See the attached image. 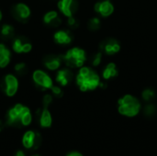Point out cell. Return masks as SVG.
<instances>
[{"label": "cell", "mask_w": 157, "mask_h": 156, "mask_svg": "<svg viewBox=\"0 0 157 156\" xmlns=\"http://www.w3.org/2000/svg\"><path fill=\"white\" fill-rule=\"evenodd\" d=\"M75 84L81 92H90L100 86L101 79L98 73L91 66L84 65L75 74Z\"/></svg>", "instance_id": "1"}, {"label": "cell", "mask_w": 157, "mask_h": 156, "mask_svg": "<svg viewBox=\"0 0 157 156\" xmlns=\"http://www.w3.org/2000/svg\"><path fill=\"white\" fill-rule=\"evenodd\" d=\"M32 120L33 116L30 108L22 103L14 104L6 114V124L17 129L29 126Z\"/></svg>", "instance_id": "2"}, {"label": "cell", "mask_w": 157, "mask_h": 156, "mask_svg": "<svg viewBox=\"0 0 157 156\" xmlns=\"http://www.w3.org/2000/svg\"><path fill=\"white\" fill-rule=\"evenodd\" d=\"M63 65L73 70H77L86 65L88 56L85 49L79 46H70L62 53Z\"/></svg>", "instance_id": "3"}, {"label": "cell", "mask_w": 157, "mask_h": 156, "mask_svg": "<svg viewBox=\"0 0 157 156\" xmlns=\"http://www.w3.org/2000/svg\"><path fill=\"white\" fill-rule=\"evenodd\" d=\"M29 76L34 88L41 93L50 91V89L55 84L53 75H52L51 73L42 67H36L31 69Z\"/></svg>", "instance_id": "4"}, {"label": "cell", "mask_w": 157, "mask_h": 156, "mask_svg": "<svg viewBox=\"0 0 157 156\" xmlns=\"http://www.w3.org/2000/svg\"><path fill=\"white\" fill-rule=\"evenodd\" d=\"M9 15L13 22L26 25L29 23L32 18L33 9L27 1L19 0L11 4L9 7Z\"/></svg>", "instance_id": "5"}, {"label": "cell", "mask_w": 157, "mask_h": 156, "mask_svg": "<svg viewBox=\"0 0 157 156\" xmlns=\"http://www.w3.org/2000/svg\"><path fill=\"white\" fill-rule=\"evenodd\" d=\"M20 86V78L12 71L6 72L0 77V91L8 98H12L17 95Z\"/></svg>", "instance_id": "6"}, {"label": "cell", "mask_w": 157, "mask_h": 156, "mask_svg": "<svg viewBox=\"0 0 157 156\" xmlns=\"http://www.w3.org/2000/svg\"><path fill=\"white\" fill-rule=\"evenodd\" d=\"M8 44L15 56H28L34 50L33 41L24 34L17 33Z\"/></svg>", "instance_id": "7"}, {"label": "cell", "mask_w": 157, "mask_h": 156, "mask_svg": "<svg viewBox=\"0 0 157 156\" xmlns=\"http://www.w3.org/2000/svg\"><path fill=\"white\" fill-rule=\"evenodd\" d=\"M118 109L121 115L126 117H134L141 110V103L135 97L125 95L118 102Z\"/></svg>", "instance_id": "8"}, {"label": "cell", "mask_w": 157, "mask_h": 156, "mask_svg": "<svg viewBox=\"0 0 157 156\" xmlns=\"http://www.w3.org/2000/svg\"><path fill=\"white\" fill-rule=\"evenodd\" d=\"M63 17L55 7L46 8L40 16V23L49 29H56L63 26Z\"/></svg>", "instance_id": "9"}, {"label": "cell", "mask_w": 157, "mask_h": 156, "mask_svg": "<svg viewBox=\"0 0 157 156\" xmlns=\"http://www.w3.org/2000/svg\"><path fill=\"white\" fill-rule=\"evenodd\" d=\"M52 43L58 47L68 48L72 46L75 41V34L72 30L66 27H60L56 29H53L52 33Z\"/></svg>", "instance_id": "10"}, {"label": "cell", "mask_w": 157, "mask_h": 156, "mask_svg": "<svg viewBox=\"0 0 157 156\" xmlns=\"http://www.w3.org/2000/svg\"><path fill=\"white\" fill-rule=\"evenodd\" d=\"M41 67L51 74H54L61 67L63 66L62 53L57 52H46L42 55L40 60Z\"/></svg>", "instance_id": "11"}, {"label": "cell", "mask_w": 157, "mask_h": 156, "mask_svg": "<svg viewBox=\"0 0 157 156\" xmlns=\"http://www.w3.org/2000/svg\"><path fill=\"white\" fill-rule=\"evenodd\" d=\"M75 74V73L74 72L73 69L63 65V67H61L58 71H56L53 74L54 83L57 84L58 86H62L63 88L68 87L69 86H71L74 83Z\"/></svg>", "instance_id": "12"}, {"label": "cell", "mask_w": 157, "mask_h": 156, "mask_svg": "<svg viewBox=\"0 0 157 156\" xmlns=\"http://www.w3.org/2000/svg\"><path fill=\"white\" fill-rule=\"evenodd\" d=\"M54 5L55 8L60 12L63 18L76 15L79 10L78 0H58Z\"/></svg>", "instance_id": "13"}, {"label": "cell", "mask_w": 157, "mask_h": 156, "mask_svg": "<svg viewBox=\"0 0 157 156\" xmlns=\"http://www.w3.org/2000/svg\"><path fill=\"white\" fill-rule=\"evenodd\" d=\"M42 143V137L37 131H28L22 138V144L26 149L35 151L40 148Z\"/></svg>", "instance_id": "14"}, {"label": "cell", "mask_w": 157, "mask_h": 156, "mask_svg": "<svg viewBox=\"0 0 157 156\" xmlns=\"http://www.w3.org/2000/svg\"><path fill=\"white\" fill-rule=\"evenodd\" d=\"M14 53L8 43L0 40V71H6L14 62Z\"/></svg>", "instance_id": "15"}, {"label": "cell", "mask_w": 157, "mask_h": 156, "mask_svg": "<svg viewBox=\"0 0 157 156\" xmlns=\"http://www.w3.org/2000/svg\"><path fill=\"white\" fill-rule=\"evenodd\" d=\"M17 34V29L13 22L4 20L0 24V40L9 43L12 39Z\"/></svg>", "instance_id": "16"}, {"label": "cell", "mask_w": 157, "mask_h": 156, "mask_svg": "<svg viewBox=\"0 0 157 156\" xmlns=\"http://www.w3.org/2000/svg\"><path fill=\"white\" fill-rule=\"evenodd\" d=\"M99 51H101L103 54L114 55L121 51V44L114 38H107L100 42Z\"/></svg>", "instance_id": "17"}, {"label": "cell", "mask_w": 157, "mask_h": 156, "mask_svg": "<svg viewBox=\"0 0 157 156\" xmlns=\"http://www.w3.org/2000/svg\"><path fill=\"white\" fill-rule=\"evenodd\" d=\"M94 11L101 17H108L114 12V6L110 0H99L95 3Z\"/></svg>", "instance_id": "18"}, {"label": "cell", "mask_w": 157, "mask_h": 156, "mask_svg": "<svg viewBox=\"0 0 157 156\" xmlns=\"http://www.w3.org/2000/svg\"><path fill=\"white\" fill-rule=\"evenodd\" d=\"M11 67V71L20 79L29 75V73L31 71L29 64L24 60H17L16 62H13Z\"/></svg>", "instance_id": "19"}, {"label": "cell", "mask_w": 157, "mask_h": 156, "mask_svg": "<svg viewBox=\"0 0 157 156\" xmlns=\"http://www.w3.org/2000/svg\"><path fill=\"white\" fill-rule=\"evenodd\" d=\"M36 115L39 120L40 126L41 128H50L52 124V116L48 108L40 107L37 111Z\"/></svg>", "instance_id": "20"}, {"label": "cell", "mask_w": 157, "mask_h": 156, "mask_svg": "<svg viewBox=\"0 0 157 156\" xmlns=\"http://www.w3.org/2000/svg\"><path fill=\"white\" fill-rule=\"evenodd\" d=\"M119 74V71L117 68V65L114 63H109L101 72V76L104 80H110L112 78L117 77Z\"/></svg>", "instance_id": "21"}, {"label": "cell", "mask_w": 157, "mask_h": 156, "mask_svg": "<svg viewBox=\"0 0 157 156\" xmlns=\"http://www.w3.org/2000/svg\"><path fill=\"white\" fill-rule=\"evenodd\" d=\"M63 22H64V25H65L64 27H66L67 29H69L73 32L77 30L80 28V26H81V21L76 17V15L69 17H65Z\"/></svg>", "instance_id": "22"}, {"label": "cell", "mask_w": 157, "mask_h": 156, "mask_svg": "<svg viewBox=\"0 0 157 156\" xmlns=\"http://www.w3.org/2000/svg\"><path fill=\"white\" fill-rule=\"evenodd\" d=\"M86 27H87L88 30H90L92 32H96V31L99 30L101 28V19L99 18V17H97V16L92 17L87 20Z\"/></svg>", "instance_id": "23"}, {"label": "cell", "mask_w": 157, "mask_h": 156, "mask_svg": "<svg viewBox=\"0 0 157 156\" xmlns=\"http://www.w3.org/2000/svg\"><path fill=\"white\" fill-rule=\"evenodd\" d=\"M102 59H103V52L101 51H96L94 52L89 58H88V61L90 63V65L91 67L93 68H96L98 66H99L102 63Z\"/></svg>", "instance_id": "24"}, {"label": "cell", "mask_w": 157, "mask_h": 156, "mask_svg": "<svg viewBox=\"0 0 157 156\" xmlns=\"http://www.w3.org/2000/svg\"><path fill=\"white\" fill-rule=\"evenodd\" d=\"M157 107L152 102H149L147 105H145L144 108V114L146 118H153L156 115Z\"/></svg>", "instance_id": "25"}, {"label": "cell", "mask_w": 157, "mask_h": 156, "mask_svg": "<svg viewBox=\"0 0 157 156\" xmlns=\"http://www.w3.org/2000/svg\"><path fill=\"white\" fill-rule=\"evenodd\" d=\"M54 97L51 94L50 91L48 92H44L42 97H41V107L43 108H50V106L53 103Z\"/></svg>", "instance_id": "26"}, {"label": "cell", "mask_w": 157, "mask_h": 156, "mask_svg": "<svg viewBox=\"0 0 157 156\" xmlns=\"http://www.w3.org/2000/svg\"><path fill=\"white\" fill-rule=\"evenodd\" d=\"M50 92L51 94L53 96L54 99H61L63 98V97L64 96V91H63V88L60 86H58L57 84H54L52 86V87L50 89Z\"/></svg>", "instance_id": "27"}, {"label": "cell", "mask_w": 157, "mask_h": 156, "mask_svg": "<svg viewBox=\"0 0 157 156\" xmlns=\"http://www.w3.org/2000/svg\"><path fill=\"white\" fill-rule=\"evenodd\" d=\"M155 91L152 88H145L142 93V97L145 102H152L155 98Z\"/></svg>", "instance_id": "28"}, {"label": "cell", "mask_w": 157, "mask_h": 156, "mask_svg": "<svg viewBox=\"0 0 157 156\" xmlns=\"http://www.w3.org/2000/svg\"><path fill=\"white\" fill-rule=\"evenodd\" d=\"M5 20V13H4V10L0 7V24Z\"/></svg>", "instance_id": "29"}, {"label": "cell", "mask_w": 157, "mask_h": 156, "mask_svg": "<svg viewBox=\"0 0 157 156\" xmlns=\"http://www.w3.org/2000/svg\"><path fill=\"white\" fill-rule=\"evenodd\" d=\"M66 156H83L80 153L78 152H70L69 154H67Z\"/></svg>", "instance_id": "30"}, {"label": "cell", "mask_w": 157, "mask_h": 156, "mask_svg": "<svg viewBox=\"0 0 157 156\" xmlns=\"http://www.w3.org/2000/svg\"><path fill=\"white\" fill-rule=\"evenodd\" d=\"M15 156H26V155H25V154H24V152H23V151H21V150H18V151L16 153Z\"/></svg>", "instance_id": "31"}, {"label": "cell", "mask_w": 157, "mask_h": 156, "mask_svg": "<svg viewBox=\"0 0 157 156\" xmlns=\"http://www.w3.org/2000/svg\"><path fill=\"white\" fill-rule=\"evenodd\" d=\"M3 128H4V122L0 120V132L2 131V130H3Z\"/></svg>", "instance_id": "32"}, {"label": "cell", "mask_w": 157, "mask_h": 156, "mask_svg": "<svg viewBox=\"0 0 157 156\" xmlns=\"http://www.w3.org/2000/svg\"><path fill=\"white\" fill-rule=\"evenodd\" d=\"M47 1H50V2H56V1H58V0H47Z\"/></svg>", "instance_id": "33"}, {"label": "cell", "mask_w": 157, "mask_h": 156, "mask_svg": "<svg viewBox=\"0 0 157 156\" xmlns=\"http://www.w3.org/2000/svg\"><path fill=\"white\" fill-rule=\"evenodd\" d=\"M32 156H39V155H32Z\"/></svg>", "instance_id": "34"}]
</instances>
